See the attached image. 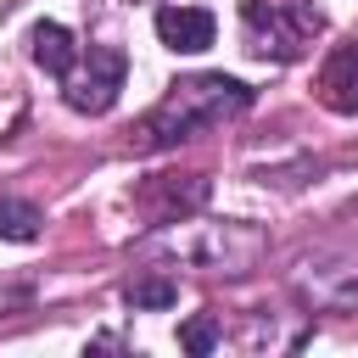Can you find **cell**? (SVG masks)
<instances>
[{"instance_id":"cell-5","label":"cell","mask_w":358,"mask_h":358,"mask_svg":"<svg viewBox=\"0 0 358 358\" xmlns=\"http://www.w3.org/2000/svg\"><path fill=\"white\" fill-rule=\"evenodd\" d=\"M319 101L330 106V112H358V39H347V45H336L330 56H324V67H319Z\"/></svg>"},{"instance_id":"cell-3","label":"cell","mask_w":358,"mask_h":358,"mask_svg":"<svg viewBox=\"0 0 358 358\" xmlns=\"http://www.w3.org/2000/svg\"><path fill=\"white\" fill-rule=\"evenodd\" d=\"M123 73H129V62H123V50L117 45H95L90 50V67L84 73H67V106L73 112H106L112 101H117V90H123Z\"/></svg>"},{"instance_id":"cell-4","label":"cell","mask_w":358,"mask_h":358,"mask_svg":"<svg viewBox=\"0 0 358 358\" xmlns=\"http://www.w3.org/2000/svg\"><path fill=\"white\" fill-rule=\"evenodd\" d=\"M213 34H218V22H213V11H201V6H162V11H157V39H162L168 50H179V56L207 50Z\"/></svg>"},{"instance_id":"cell-8","label":"cell","mask_w":358,"mask_h":358,"mask_svg":"<svg viewBox=\"0 0 358 358\" xmlns=\"http://www.w3.org/2000/svg\"><path fill=\"white\" fill-rule=\"evenodd\" d=\"M129 308H173L179 302V285L168 280V274H140V280H129Z\"/></svg>"},{"instance_id":"cell-6","label":"cell","mask_w":358,"mask_h":358,"mask_svg":"<svg viewBox=\"0 0 358 358\" xmlns=\"http://www.w3.org/2000/svg\"><path fill=\"white\" fill-rule=\"evenodd\" d=\"M34 62H39L45 73L67 78V73H73V62H78V50H73V34H67L62 22H39V28H34Z\"/></svg>"},{"instance_id":"cell-2","label":"cell","mask_w":358,"mask_h":358,"mask_svg":"<svg viewBox=\"0 0 358 358\" xmlns=\"http://www.w3.org/2000/svg\"><path fill=\"white\" fill-rule=\"evenodd\" d=\"M241 22H246V34H252V50L280 56V62H296V56L308 50L313 28H319V17H308V11H296V6H285V0H246V6H241Z\"/></svg>"},{"instance_id":"cell-7","label":"cell","mask_w":358,"mask_h":358,"mask_svg":"<svg viewBox=\"0 0 358 358\" xmlns=\"http://www.w3.org/2000/svg\"><path fill=\"white\" fill-rule=\"evenodd\" d=\"M39 207L34 201H17V196H0V241H39Z\"/></svg>"},{"instance_id":"cell-9","label":"cell","mask_w":358,"mask_h":358,"mask_svg":"<svg viewBox=\"0 0 358 358\" xmlns=\"http://www.w3.org/2000/svg\"><path fill=\"white\" fill-rule=\"evenodd\" d=\"M179 347L196 352V358H207V352L218 347V324H213V319H185V324H179Z\"/></svg>"},{"instance_id":"cell-1","label":"cell","mask_w":358,"mask_h":358,"mask_svg":"<svg viewBox=\"0 0 358 358\" xmlns=\"http://www.w3.org/2000/svg\"><path fill=\"white\" fill-rule=\"evenodd\" d=\"M252 106V90L241 78H224V73H201V78H185L168 90L162 106H151L134 129V151H168L179 140H190L196 129H213L235 112Z\"/></svg>"}]
</instances>
